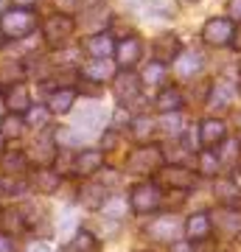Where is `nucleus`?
<instances>
[{"label":"nucleus","mask_w":241,"mask_h":252,"mask_svg":"<svg viewBox=\"0 0 241 252\" xmlns=\"http://www.w3.org/2000/svg\"><path fill=\"white\" fill-rule=\"evenodd\" d=\"M36 31V14L31 9L14 6L0 14V34L6 39H26Z\"/></svg>","instance_id":"f257e3e1"},{"label":"nucleus","mask_w":241,"mask_h":252,"mask_svg":"<svg viewBox=\"0 0 241 252\" xmlns=\"http://www.w3.org/2000/svg\"><path fill=\"white\" fill-rule=\"evenodd\" d=\"M166 165V160H163V152L157 149V146H138L129 157H126V168L132 174H157Z\"/></svg>","instance_id":"f03ea898"},{"label":"nucleus","mask_w":241,"mask_h":252,"mask_svg":"<svg viewBox=\"0 0 241 252\" xmlns=\"http://www.w3.org/2000/svg\"><path fill=\"white\" fill-rule=\"evenodd\" d=\"M160 185L157 182H138L132 190H129V207L135 213H154L160 207Z\"/></svg>","instance_id":"7ed1b4c3"},{"label":"nucleus","mask_w":241,"mask_h":252,"mask_svg":"<svg viewBox=\"0 0 241 252\" xmlns=\"http://www.w3.org/2000/svg\"><path fill=\"white\" fill-rule=\"evenodd\" d=\"M73 28H76L73 17H68V14H51V17L45 20V26H42L45 45H48V48L65 45V42H68V36L73 34Z\"/></svg>","instance_id":"20e7f679"},{"label":"nucleus","mask_w":241,"mask_h":252,"mask_svg":"<svg viewBox=\"0 0 241 252\" xmlns=\"http://www.w3.org/2000/svg\"><path fill=\"white\" fill-rule=\"evenodd\" d=\"M233 34H236V26H233V20H227V17L207 20L205 28H202V39H205L207 45H216V48L230 45Z\"/></svg>","instance_id":"39448f33"},{"label":"nucleus","mask_w":241,"mask_h":252,"mask_svg":"<svg viewBox=\"0 0 241 252\" xmlns=\"http://www.w3.org/2000/svg\"><path fill=\"white\" fill-rule=\"evenodd\" d=\"M140 90H143L140 76H135L132 70H121L115 79H112V93H115V98L121 101V104L140 98Z\"/></svg>","instance_id":"423d86ee"},{"label":"nucleus","mask_w":241,"mask_h":252,"mask_svg":"<svg viewBox=\"0 0 241 252\" xmlns=\"http://www.w3.org/2000/svg\"><path fill=\"white\" fill-rule=\"evenodd\" d=\"M157 180H160L163 185L188 190L194 185V171H188V165H163L160 171H157Z\"/></svg>","instance_id":"0eeeda50"},{"label":"nucleus","mask_w":241,"mask_h":252,"mask_svg":"<svg viewBox=\"0 0 241 252\" xmlns=\"http://www.w3.org/2000/svg\"><path fill=\"white\" fill-rule=\"evenodd\" d=\"M140 54H143V42L138 36H126V39H121L115 45V62L121 64L124 70H129L132 64L140 62Z\"/></svg>","instance_id":"6e6552de"},{"label":"nucleus","mask_w":241,"mask_h":252,"mask_svg":"<svg viewBox=\"0 0 241 252\" xmlns=\"http://www.w3.org/2000/svg\"><path fill=\"white\" fill-rule=\"evenodd\" d=\"M202 64H205V59H202L199 51H179L177 59H174V70H177V76L182 81H191L202 70Z\"/></svg>","instance_id":"1a4fd4ad"},{"label":"nucleus","mask_w":241,"mask_h":252,"mask_svg":"<svg viewBox=\"0 0 241 252\" xmlns=\"http://www.w3.org/2000/svg\"><path fill=\"white\" fill-rule=\"evenodd\" d=\"M210 233H213V219L207 216V213H194V216L185 221V238L188 241H207L210 238Z\"/></svg>","instance_id":"9d476101"},{"label":"nucleus","mask_w":241,"mask_h":252,"mask_svg":"<svg viewBox=\"0 0 241 252\" xmlns=\"http://www.w3.org/2000/svg\"><path fill=\"white\" fill-rule=\"evenodd\" d=\"M224 135H227V126H224V121H219V118H207V121H202V126H199V143L205 146V149H216V146L224 140Z\"/></svg>","instance_id":"9b49d317"},{"label":"nucleus","mask_w":241,"mask_h":252,"mask_svg":"<svg viewBox=\"0 0 241 252\" xmlns=\"http://www.w3.org/2000/svg\"><path fill=\"white\" fill-rule=\"evenodd\" d=\"M0 230L9 235V238H17V235L28 233V221L23 216V210H14V207L0 210Z\"/></svg>","instance_id":"f8f14e48"},{"label":"nucleus","mask_w":241,"mask_h":252,"mask_svg":"<svg viewBox=\"0 0 241 252\" xmlns=\"http://www.w3.org/2000/svg\"><path fill=\"white\" fill-rule=\"evenodd\" d=\"M101 165H104V154L96 152V149H87V152L76 154V160H73V174H79V177H93Z\"/></svg>","instance_id":"ddd939ff"},{"label":"nucleus","mask_w":241,"mask_h":252,"mask_svg":"<svg viewBox=\"0 0 241 252\" xmlns=\"http://www.w3.org/2000/svg\"><path fill=\"white\" fill-rule=\"evenodd\" d=\"M152 51H154V62L169 64V62H174L177 54H179V39L174 34H160L157 39H154Z\"/></svg>","instance_id":"4468645a"},{"label":"nucleus","mask_w":241,"mask_h":252,"mask_svg":"<svg viewBox=\"0 0 241 252\" xmlns=\"http://www.w3.org/2000/svg\"><path fill=\"white\" fill-rule=\"evenodd\" d=\"M84 51H87L93 59H109L115 54V42L109 34H90L84 39Z\"/></svg>","instance_id":"2eb2a0df"},{"label":"nucleus","mask_w":241,"mask_h":252,"mask_svg":"<svg viewBox=\"0 0 241 252\" xmlns=\"http://www.w3.org/2000/svg\"><path fill=\"white\" fill-rule=\"evenodd\" d=\"M146 235H152V238H157V241H171L174 235H179L177 219H171V216L154 219V221H149V224H146Z\"/></svg>","instance_id":"dca6fc26"},{"label":"nucleus","mask_w":241,"mask_h":252,"mask_svg":"<svg viewBox=\"0 0 241 252\" xmlns=\"http://www.w3.org/2000/svg\"><path fill=\"white\" fill-rule=\"evenodd\" d=\"M213 196H216V202H219L222 207L239 210V207H241V185L224 180V182H219V185L213 188Z\"/></svg>","instance_id":"f3484780"},{"label":"nucleus","mask_w":241,"mask_h":252,"mask_svg":"<svg viewBox=\"0 0 241 252\" xmlns=\"http://www.w3.org/2000/svg\"><path fill=\"white\" fill-rule=\"evenodd\" d=\"M73 104H76V90H73V87H62V90L51 93V98H48V112H51V115H65V112H70Z\"/></svg>","instance_id":"a211bd4d"},{"label":"nucleus","mask_w":241,"mask_h":252,"mask_svg":"<svg viewBox=\"0 0 241 252\" xmlns=\"http://www.w3.org/2000/svg\"><path fill=\"white\" fill-rule=\"evenodd\" d=\"M59 182H62V177H59V171H54V168H36V174L31 177V185H34V190H39V193H54L56 188H59Z\"/></svg>","instance_id":"6ab92c4d"},{"label":"nucleus","mask_w":241,"mask_h":252,"mask_svg":"<svg viewBox=\"0 0 241 252\" xmlns=\"http://www.w3.org/2000/svg\"><path fill=\"white\" fill-rule=\"evenodd\" d=\"M62 252H99V238L90 230H76V235L62 247Z\"/></svg>","instance_id":"aec40b11"},{"label":"nucleus","mask_w":241,"mask_h":252,"mask_svg":"<svg viewBox=\"0 0 241 252\" xmlns=\"http://www.w3.org/2000/svg\"><path fill=\"white\" fill-rule=\"evenodd\" d=\"M79 202L87 210H101V205L107 202V185H84L79 190Z\"/></svg>","instance_id":"412c9836"},{"label":"nucleus","mask_w":241,"mask_h":252,"mask_svg":"<svg viewBox=\"0 0 241 252\" xmlns=\"http://www.w3.org/2000/svg\"><path fill=\"white\" fill-rule=\"evenodd\" d=\"M81 76L87 81H107L112 76V62L109 59H93V62L81 64Z\"/></svg>","instance_id":"4be33fe9"},{"label":"nucleus","mask_w":241,"mask_h":252,"mask_svg":"<svg viewBox=\"0 0 241 252\" xmlns=\"http://www.w3.org/2000/svg\"><path fill=\"white\" fill-rule=\"evenodd\" d=\"M154 107L160 109V112H177L182 107V93L177 87H163L160 95L154 98Z\"/></svg>","instance_id":"5701e85b"},{"label":"nucleus","mask_w":241,"mask_h":252,"mask_svg":"<svg viewBox=\"0 0 241 252\" xmlns=\"http://www.w3.org/2000/svg\"><path fill=\"white\" fill-rule=\"evenodd\" d=\"M6 107L14 112V115H20V112H26V109H31V101H28V90L26 84H17V87H11L9 95H6Z\"/></svg>","instance_id":"b1692460"},{"label":"nucleus","mask_w":241,"mask_h":252,"mask_svg":"<svg viewBox=\"0 0 241 252\" xmlns=\"http://www.w3.org/2000/svg\"><path fill=\"white\" fill-rule=\"evenodd\" d=\"M23 129H26V121L20 115H6L3 121H0V135H3V140H11V137H20L23 135Z\"/></svg>","instance_id":"393cba45"},{"label":"nucleus","mask_w":241,"mask_h":252,"mask_svg":"<svg viewBox=\"0 0 241 252\" xmlns=\"http://www.w3.org/2000/svg\"><path fill=\"white\" fill-rule=\"evenodd\" d=\"M28 165V157L23 152H6L3 154V174H23Z\"/></svg>","instance_id":"a878e982"},{"label":"nucleus","mask_w":241,"mask_h":252,"mask_svg":"<svg viewBox=\"0 0 241 252\" xmlns=\"http://www.w3.org/2000/svg\"><path fill=\"white\" fill-rule=\"evenodd\" d=\"M216 227H222L224 233H239L241 230V216L239 210H224V213H216Z\"/></svg>","instance_id":"bb28decb"},{"label":"nucleus","mask_w":241,"mask_h":252,"mask_svg":"<svg viewBox=\"0 0 241 252\" xmlns=\"http://www.w3.org/2000/svg\"><path fill=\"white\" fill-rule=\"evenodd\" d=\"M216 171H219L216 152L213 149H205V152L199 154V174H202V177H216Z\"/></svg>","instance_id":"cd10ccee"},{"label":"nucleus","mask_w":241,"mask_h":252,"mask_svg":"<svg viewBox=\"0 0 241 252\" xmlns=\"http://www.w3.org/2000/svg\"><path fill=\"white\" fill-rule=\"evenodd\" d=\"M163 76H166V64L163 62H152L149 67H146V73H143L140 84H146V87H154V84H160Z\"/></svg>","instance_id":"c85d7f7f"},{"label":"nucleus","mask_w":241,"mask_h":252,"mask_svg":"<svg viewBox=\"0 0 241 252\" xmlns=\"http://www.w3.org/2000/svg\"><path fill=\"white\" fill-rule=\"evenodd\" d=\"M132 132H135V137H138V140H146V137L154 132V121H152V118H146V115L132 118Z\"/></svg>","instance_id":"c756f323"},{"label":"nucleus","mask_w":241,"mask_h":252,"mask_svg":"<svg viewBox=\"0 0 241 252\" xmlns=\"http://www.w3.org/2000/svg\"><path fill=\"white\" fill-rule=\"evenodd\" d=\"M0 185H3V190H6L9 196H20V193L26 190V182L20 180V177H11V174H3V177H0Z\"/></svg>","instance_id":"7c9ffc66"},{"label":"nucleus","mask_w":241,"mask_h":252,"mask_svg":"<svg viewBox=\"0 0 241 252\" xmlns=\"http://www.w3.org/2000/svg\"><path fill=\"white\" fill-rule=\"evenodd\" d=\"M230 95H233V87H227V84H219V87L213 90V101H210V107H227Z\"/></svg>","instance_id":"2f4dec72"},{"label":"nucleus","mask_w":241,"mask_h":252,"mask_svg":"<svg viewBox=\"0 0 241 252\" xmlns=\"http://www.w3.org/2000/svg\"><path fill=\"white\" fill-rule=\"evenodd\" d=\"M124 199H109V202H104V205H101V210H104V213H107V216H115V219H121L124 216Z\"/></svg>","instance_id":"473e14b6"},{"label":"nucleus","mask_w":241,"mask_h":252,"mask_svg":"<svg viewBox=\"0 0 241 252\" xmlns=\"http://www.w3.org/2000/svg\"><path fill=\"white\" fill-rule=\"evenodd\" d=\"M163 115H166V118L160 121V129H166V132H179V126H182V124H179L177 112H163Z\"/></svg>","instance_id":"72a5a7b5"},{"label":"nucleus","mask_w":241,"mask_h":252,"mask_svg":"<svg viewBox=\"0 0 241 252\" xmlns=\"http://www.w3.org/2000/svg\"><path fill=\"white\" fill-rule=\"evenodd\" d=\"M31 121L28 124H34V126H42L45 124V118H48V107H39V109H31Z\"/></svg>","instance_id":"f704fd0d"},{"label":"nucleus","mask_w":241,"mask_h":252,"mask_svg":"<svg viewBox=\"0 0 241 252\" xmlns=\"http://www.w3.org/2000/svg\"><path fill=\"white\" fill-rule=\"evenodd\" d=\"M171 252H194V244L191 241H177V244H171Z\"/></svg>","instance_id":"c9c22d12"},{"label":"nucleus","mask_w":241,"mask_h":252,"mask_svg":"<svg viewBox=\"0 0 241 252\" xmlns=\"http://www.w3.org/2000/svg\"><path fill=\"white\" fill-rule=\"evenodd\" d=\"M230 20H241V0H230Z\"/></svg>","instance_id":"e433bc0d"},{"label":"nucleus","mask_w":241,"mask_h":252,"mask_svg":"<svg viewBox=\"0 0 241 252\" xmlns=\"http://www.w3.org/2000/svg\"><path fill=\"white\" fill-rule=\"evenodd\" d=\"M0 252H14V241L9 235H0Z\"/></svg>","instance_id":"4c0bfd02"},{"label":"nucleus","mask_w":241,"mask_h":252,"mask_svg":"<svg viewBox=\"0 0 241 252\" xmlns=\"http://www.w3.org/2000/svg\"><path fill=\"white\" fill-rule=\"evenodd\" d=\"M28 252H51V247H48L45 241H34L31 247H28Z\"/></svg>","instance_id":"58836bf2"},{"label":"nucleus","mask_w":241,"mask_h":252,"mask_svg":"<svg viewBox=\"0 0 241 252\" xmlns=\"http://www.w3.org/2000/svg\"><path fill=\"white\" fill-rule=\"evenodd\" d=\"M11 3H14V6H23V9H28V6H34L36 0H11Z\"/></svg>","instance_id":"ea45409f"},{"label":"nucleus","mask_w":241,"mask_h":252,"mask_svg":"<svg viewBox=\"0 0 241 252\" xmlns=\"http://www.w3.org/2000/svg\"><path fill=\"white\" fill-rule=\"evenodd\" d=\"M233 45H236V48L241 51V31H239V34H233Z\"/></svg>","instance_id":"a19ab883"},{"label":"nucleus","mask_w":241,"mask_h":252,"mask_svg":"<svg viewBox=\"0 0 241 252\" xmlns=\"http://www.w3.org/2000/svg\"><path fill=\"white\" fill-rule=\"evenodd\" d=\"M179 3H182V6H191V3H197V0H179Z\"/></svg>","instance_id":"79ce46f5"},{"label":"nucleus","mask_w":241,"mask_h":252,"mask_svg":"<svg viewBox=\"0 0 241 252\" xmlns=\"http://www.w3.org/2000/svg\"><path fill=\"white\" fill-rule=\"evenodd\" d=\"M0 152H3V135H0Z\"/></svg>","instance_id":"37998d69"},{"label":"nucleus","mask_w":241,"mask_h":252,"mask_svg":"<svg viewBox=\"0 0 241 252\" xmlns=\"http://www.w3.org/2000/svg\"><path fill=\"white\" fill-rule=\"evenodd\" d=\"M239 73H241V59H239Z\"/></svg>","instance_id":"c03bdc74"},{"label":"nucleus","mask_w":241,"mask_h":252,"mask_svg":"<svg viewBox=\"0 0 241 252\" xmlns=\"http://www.w3.org/2000/svg\"><path fill=\"white\" fill-rule=\"evenodd\" d=\"M0 45H3V34H0Z\"/></svg>","instance_id":"a18cd8bd"},{"label":"nucleus","mask_w":241,"mask_h":252,"mask_svg":"<svg viewBox=\"0 0 241 252\" xmlns=\"http://www.w3.org/2000/svg\"><path fill=\"white\" fill-rule=\"evenodd\" d=\"M239 93H241V81H239Z\"/></svg>","instance_id":"49530a36"},{"label":"nucleus","mask_w":241,"mask_h":252,"mask_svg":"<svg viewBox=\"0 0 241 252\" xmlns=\"http://www.w3.org/2000/svg\"><path fill=\"white\" fill-rule=\"evenodd\" d=\"M239 126H241V121H239Z\"/></svg>","instance_id":"de8ad7c7"}]
</instances>
